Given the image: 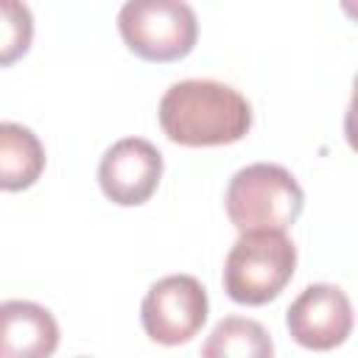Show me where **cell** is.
Wrapping results in <instances>:
<instances>
[{"mask_svg":"<svg viewBox=\"0 0 358 358\" xmlns=\"http://www.w3.org/2000/svg\"><path fill=\"white\" fill-rule=\"evenodd\" d=\"M34 39V14L20 0H0V67L22 59Z\"/></svg>","mask_w":358,"mask_h":358,"instance_id":"11","label":"cell"},{"mask_svg":"<svg viewBox=\"0 0 358 358\" xmlns=\"http://www.w3.org/2000/svg\"><path fill=\"white\" fill-rule=\"evenodd\" d=\"M159 126L171 143L187 148L229 145L249 134L252 106L229 84L213 78H187L165 90L159 109Z\"/></svg>","mask_w":358,"mask_h":358,"instance_id":"1","label":"cell"},{"mask_svg":"<svg viewBox=\"0 0 358 358\" xmlns=\"http://www.w3.org/2000/svg\"><path fill=\"white\" fill-rule=\"evenodd\" d=\"M288 333L305 350H333L352 330L350 296L330 282L308 285L285 310Z\"/></svg>","mask_w":358,"mask_h":358,"instance_id":"7","label":"cell"},{"mask_svg":"<svg viewBox=\"0 0 358 358\" xmlns=\"http://www.w3.org/2000/svg\"><path fill=\"white\" fill-rule=\"evenodd\" d=\"M207 310V291L193 274H168L143 296L140 322L151 341L176 347L190 341L204 327Z\"/></svg>","mask_w":358,"mask_h":358,"instance_id":"5","label":"cell"},{"mask_svg":"<svg viewBox=\"0 0 358 358\" xmlns=\"http://www.w3.org/2000/svg\"><path fill=\"white\" fill-rule=\"evenodd\" d=\"M201 358H274V341L260 322L224 316L204 338Z\"/></svg>","mask_w":358,"mask_h":358,"instance_id":"10","label":"cell"},{"mask_svg":"<svg viewBox=\"0 0 358 358\" xmlns=\"http://www.w3.org/2000/svg\"><path fill=\"white\" fill-rule=\"evenodd\" d=\"M81 358H87V355H81Z\"/></svg>","mask_w":358,"mask_h":358,"instance_id":"12","label":"cell"},{"mask_svg":"<svg viewBox=\"0 0 358 358\" xmlns=\"http://www.w3.org/2000/svg\"><path fill=\"white\" fill-rule=\"evenodd\" d=\"M224 207L238 232H285L305 207V193L294 173L274 162H255L232 173Z\"/></svg>","mask_w":358,"mask_h":358,"instance_id":"2","label":"cell"},{"mask_svg":"<svg viewBox=\"0 0 358 358\" xmlns=\"http://www.w3.org/2000/svg\"><path fill=\"white\" fill-rule=\"evenodd\" d=\"M296 246L285 232H241L224 260V291L241 305H266L291 282Z\"/></svg>","mask_w":358,"mask_h":358,"instance_id":"3","label":"cell"},{"mask_svg":"<svg viewBox=\"0 0 358 358\" xmlns=\"http://www.w3.org/2000/svg\"><path fill=\"white\" fill-rule=\"evenodd\" d=\"M117 31L140 59L176 62L193 50L199 20L182 0H129L117 11Z\"/></svg>","mask_w":358,"mask_h":358,"instance_id":"4","label":"cell"},{"mask_svg":"<svg viewBox=\"0 0 358 358\" xmlns=\"http://www.w3.org/2000/svg\"><path fill=\"white\" fill-rule=\"evenodd\" d=\"M59 347L56 316L31 299L0 302V358H50Z\"/></svg>","mask_w":358,"mask_h":358,"instance_id":"8","label":"cell"},{"mask_svg":"<svg viewBox=\"0 0 358 358\" xmlns=\"http://www.w3.org/2000/svg\"><path fill=\"white\" fill-rule=\"evenodd\" d=\"M162 179V154L143 137H123L112 143L98 165V185L103 196L120 207L145 204Z\"/></svg>","mask_w":358,"mask_h":358,"instance_id":"6","label":"cell"},{"mask_svg":"<svg viewBox=\"0 0 358 358\" xmlns=\"http://www.w3.org/2000/svg\"><path fill=\"white\" fill-rule=\"evenodd\" d=\"M45 171V145L39 137L11 120H0V190L17 193L31 187Z\"/></svg>","mask_w":358,"mask_h":358,"instance_id":"9","label":"cell"}]
</instances>
